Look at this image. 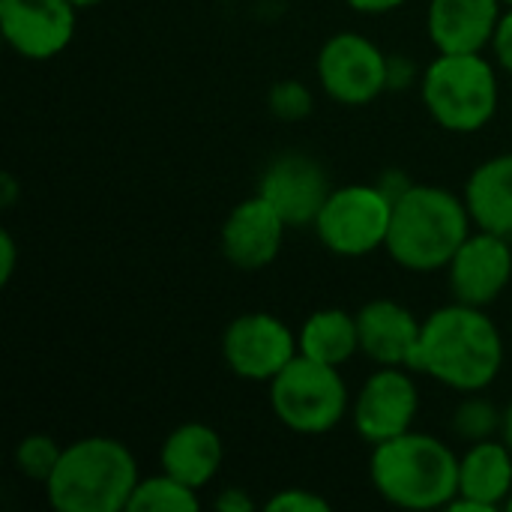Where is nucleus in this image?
<instances>
[{"label": "nucleus", "instance_id": "nucleus-7", "mask_svg": "<svg viewBox=\"0 0 512 512\" xmlns=\"http://www.w3.org/2000/svg\"><path fill=\"white\" fill-rule=\"evenodd\" d=\"M393 198L378 183L336 186L324 201L315 234L336 258H366L387 246Z\"/></svg>", "mask_w": 512, "mask_h": 512}, {"label": "nucleus", "instance_id": "nucleus-6", "mask_svg": "<svg viewBox=\"0 0 512 512\" xmlns=\"http://www.w3.org/2000/svg\"><path fill=\"white\" fill-rule=\"evenodd\" d=\"M270 408L285 429L297 435H324L351 414V393L339 366L297 354L270 381Z\"/></svg>", "mask_w": 512, "mask_h": 512}, {"label": "nucleus", "instance_id": "nucleus-9", "mask_svg": "<svg viewBox=\"0 0 512 512\" xmlns=\"http://www.w3.org/2000/svg\"><path fill=\"white\" fill-rule=\"evenodd\" d=\"M297 354V333L270 312L237 315L222 333V360L243 381L270 384Z\"/></svg>", "mask_w": 512, "mask_h": 512}, {"label": "nucleus", "instance_id": "nucleus-22", "mask_svg": "<svg viewBox=\"0 0 512 512\" xmlns=\"http://www.w3.org/2000/svg\"><path fill=\"white\" fill-rule=\"evenodd\" d=\"M501 426H504V411H498V405L480 393H465V399L450 414V429L465 444L501 438Z\"/></svg>", "mask_w": 512, "mask_h": 512}, {"label": "nucleus", "instance_id": "nucleus-20", "mask_svg": "<svg viewBox=\"0 0 512 512\" xmlns=\"http://www.w3.org/2000/svg\"><path fill=\"white\" fill-rule=\"evenodd\" d=\"M300 354L327 366H345L360 351L357 315L345 309H318L297 330Z\"/></svg>", "mask_w": 512, "mask_h": 512}, {"label": "nucleus", "instance_id": "nucleus-3", "mask_svg": "<svg viewBox=\"0 0 512 512\" xmlns=\"http://www.w3.org/2000/svg\"><path fill=\"white\" fill-rule=\"evenodd\" d=\"M369 480L393 507L447 510L459 495V456L447 441L411 429L372 447Z\"/></svg>", "mask_w": 512, "mask_h": 512}, {"label": "nucleus", "instance_id": "nucleus-16", "mask_svg": "<svg viewBox=\"0 0 512 512\" xmlns=\"http://www.w3.org/2000/svg\"><path fill=\"white\" fill-rule=\"evenodd\" d=\"M501 12L504 0H429L426 30L441 54L486 51Z\"/></svg>", "mask_w": 512, "mask_h": 512}, {"label": "nucleus", "instance_id": "nucleus-8", "mask_svg": "<svg viewBox=\"0 0 512 512\" xmlns=\"http://www.w3.org/2000/svg\"><path fill=\"white\" fill-rule=\"evenodd\" d=\"M387 57L372 39L354 30L333 33L318 51V81L324 93L348 108L372 105L381 93L390 90Z\"/></svg>", "mask_w": 512, "mask_h": 512}, {"label": "nucleus", "instance_id": "nucleus-33", "mask_svg": "<svg viewBox=\"0 0 512 512\" xmlns=\"http://www.w3.org/2000/svg\"><path fill=\"white\" fill-rule=\"evenodd\" d=\"M501 441L512 450V402L504 408V426H501Z\"/></svg>", "mask_w": 512, "mask_h": 512}, {"label": "nucleus", "instance_id": "nucleus-25", "mask_svg": "<svg viewBox=\"0 0 512 512\" xmlns=\"http://www.w3.org/2000/svg\"><path fill=\"white\" fill-rule=\"evenodd\" d=\"M264 507L270 512H327L330 510V501L321 498L312 489L291 486V489H279Z\"/></svg>", "mask_w": 512, "mask_h": 512}, {"label": "nucleus", "instance_id": "nucleus-15", "mask_svg": "<svg viewBox=\"0 0 512 512\" xmlns=\"http://www.w3.org/2000/svg\"><path fill=\"white\" fill-rule=\"evenodd\" d=\"M512 495V450L501 438L468 444L459 456V495L450 512H495Z\"/></svg>", "mask_w": 512, "mask_h": 512}, {"label": "nucleus", "instance_id": "nucleus-36", "mask_svg": "<svg viewBox=\"0 0 512 512\" xmlns=\"http://www.w3.org/2000/svg\"><path fill=\"white\" fill-rule=\"evenodd\" d=\"M504 6H512V0H504Z\"/></svg>", "mask_w": 512, "mask_h": 512}, {"label": "nucleus", "instance_id": "nucleus-12", "mask_svg": "<svg viewBox=\"0 0 512 512\" xmlns=\"http://www.w3.org/2000/svg\"><path fill=\"white\" fill-rule=\"evenodd\" d=\"M78 6L72 0H0V33L24 60H51L75 39Z\"/></svg>", "mask_w": 512, "mask_h": 512}, {"label": "nucleus", "instance_id": "nucleus-23", "mask_svg": "<svg viewBox=\"0 0 512 512\" xmlns=\"http://www.w3.org/2000/svg\"><path fill=\"white\" fill-rule=\"evenodd\" d=\"M63 456V447L51 438V435H24L18 444H15V453H12V462H15V471L24 474L27 480L33 483H48V477L54 474L57 462Z\"/></svg>", "mask_w": 512, "mask_h": 512}, {"label": "nucleus", "instance_id": "nucleus-27", "mask_svg": "<svg viewBox=\"0 0 512 512\" xmlns=\"http://www.w3.org/2000/svg\"><path fill=\"white\" fill-rule=\"evenodd\" d=\"M213 507L219 512H252L258 504H255V498H252L246 489L228 486V489H222V492L213 498Z\"/></svg>", "mask_w": 512, "mask_h": 512}, {"label": "nucleus", "instance_id": "nucleus-24", "mask_svg": "<svg viewBox=\"0 0 512 512\" xmlns=\"http://www.w3.org/2000/svg\"><path fill=\"white\" fill-rule=\"evenodd\" d=\"M267 108L273 111V117L285 120V123H294V120H303L312 114L315 108V96L312 90L297 81V78H285V81H276L267 93Z\"/></svg>", "mask_w": 512, "mask_h": 512}, {"label": "nucleus", "instance_id": "nucleus-4", "mask_svg": "<svg viewBox=\"0 0 512 512\" xmlns=\"http://www.w3.org/2000/svg\"><path fill=\"white\" fill-rule=\"evenodd\" d=\"M138 480V462L123 441L90 435L63 447L45 495L57 512H120Z\"/></svg>", "mask_w": 512, "mask_h": 512}, {"label": "nucleus", "instance_id": "nucleus-32", "mask_svg": "<svg viewBox=\"0 0 512 512\" xmlns=\"http://www.w3.org/2000/svg\"><path fill=\"white\" fill-rule=\"evenodd\" d=\"M15 198H18V183H15L12 174H3V177H0V204H3V207H12Z\"/></svg>", "mask_w": 512, "mask_h": 512}, {"label": "nucleus", "instance_id": "nucleus-31", "mask_svg": "<svg viewBox=\"0 0 512 512\" xmlns=\"http://www.w3.org/2000/svg\"><path fill=\"white\" fill-rule=\"evenodd\" d=\"M378 186H381V189L396 201V198L411 186V180H408V174H402V171H387V174H381Z\"/></svg>", "mask_w": 512, "mask_h": 512}, {"label": "nucleus", "instance_id": "nucleus-28", "mask_svg": "<svg viewBox=\"0 0 512 512\" xmlns=\"http://www.w3.org/2000/svg\"><path fill=\"white\" fill-rule=\"evenodd\" d=\"M387 75H390V90H402V87H408L411 81H420V75H417V69H414V63L405 57V54H390L387 57Z\"/></svg>", "mask_w": 512, "mask_h": 512}, {"label": "nucleus", "instance_id": "nucleus-21", "mask_svg": "<svg viewBox=\"0 0 512 512\" xmlns=\"http://www.w3.org/2000/svg\"><path fill=\"white\" fill-rule=\"evenodd\" d=\"M201 498L198 489L174 480L171 474L159 471L156 477L138 480L126 512H198Z\"/></svg>", "mask_w": 512, "mask_h": 512}, {"label": "nucleus", "instance_id": "nucleus-17", "mask_svg": "<svg viewBox=\"0 0 512 512\" xmlns=\"http://www.w3.org/2000/svg\"><path fill=\"white\" fill-rule=\"evenodd\" d=\"M354 315L360 330V351L378 366L408 369L423 321L408 306L390 297H375L363 303Z\"/></svg>", "mask_w": 512, "mask_h": 512}, {"label": "nucleus", "instance_id": "nucleus-10", "mask_svg": "<svg viewBox=\"0 0 512 512\" xmlns=\"http://www.w3.org/2000/svg\"><path fill=\"white\" fill-rule=\"evenodd\" d=\"M420 393L405 366H378L351 402V423L366 444H384L414 429Z\"/></svg>", "mask_w": 512, "mask_h": 512}, {"label": "nucleus", "instance_id": "nucleus-34", "mask_svg": "<svg viewBox=\"0 0 512 512\" xmlns=\"http://www.w3.org/2000/svg\"><path fill=\"white\" fill-rule=\"evenodd\" d=\"M78 9H87V6H96V3H102V0H72Z\"/></svg>", "mask_w": 512, "mask_h": 512}, {"label": "nucleus", "instance_id": "nucleus-14", "mask_svg": "<svg viewBox=\"0 0 512 512\" xmlns=\"http://www.w3.org/2000/svg\"><path fill=\"white\" fill-rule=\"evenodd\" d=\"M288 231L291 228L276 213V207L255 192L252 198L240 201L222 222V255L237 270H261L276 261Z\"/></svg>", "mask_w": 512, "mask_h": 512}, {"label": "nucleus", "instance_id": "nucleus-13", "mask_svg": "<svg viewBox=\"0 0 512 512\" xmlns=\"http://www.w3.org/2000/svg\"><path fill=\"white\" fill-rule=\"evenodd\" d=\"M447 282L459 303L492 306L512 282L510 237L495 231H471L447 264Z\"/></svg>", "mask_w": 512, "mask_h": 512}, {"label": "nucleus", "instance_id": "nucleus-29", "mask_svg": "<svg viewBox=\"0 0 512 512\" xmlns=\"http://www.w3.org/2000/svg\"><path fill=\"white\" fill-rule=\"evenodd\" d=\"M15 261H18V246L12 240V234L3 228L0 231V285H6L15 273Z\"/></svg>", "mask_w": 512, "mask_h": 512}, {"label": "nucleus", "instance_id": "nucleus-11", "mask_svg": "<svg viewBox=\"0 0 512 512\" xmlns=\"http://www.w3.org/2000/svg\"><path fill=\"white\" fill-rule=\"evenodd\" d=\"M330 192L333 186L327 168L315 156L297 150L276 156L258 180V195L276 207L291 231L312 228Z\"/></svg>", "mask_w": 512, "mask_h": 512}, {"label": "nucleus", "instance_id": "nucleus-30", "mask_svg": "<svg viewBox=\"0 0 512 512\" xmlns=\"http://www.w3.org/2000/svg\"><path fill=\"white\" fill-rule=\"evenodd\" d=\"M345 3L360 15H387V12L399 9L405 0H345Z\"/></svg>", "mask_w": 512, "mask_h": 512}, {"label": "nucleus", "instance_id": "nucleus-19", "mask_svg": "<svg viewBox=\"0 0 512 512\" xmlns=\"http://www.w3.org/2000/svg\"><path fill=\"white\" fill-rule=\"evenodd\" d=\"M465 204L477 228L512 237V153H498L471 171Z\"/></svg>", "mask_w": 512, "mask_h": 512}, {"label": "nucleus", "instance_id": "nucleus-35", "mask_svg": "<svg viewBox=\"0 0 512 512\" xmlns=\"http://www.w3.org/2000/svg\"><path fill=\"white\" fill-rule=\"evenodd\" d=\"M504 510H512V495H510V501H507V507Z\"/></svg>", "mask_w": 512, "mask_h": 512}, {"label": "nucleus", "instance_id": "nucleus-18", "mask_svg": "<svg viewBox=\"0 0 512 512\" xmlns=\"http://www.w3.org/2000/svg\"><path fill=\"white\" fill-rule=\"evenodd\" d=\"M222 459H225V447L219 432L198 420L171 429L159 447V468L198 492L219 477Z\"/></svg>", "mask_w": 512, "mask_h": 512}, {"label": "nucleus", "instance_id": "nucleus-26", "mask_svg": "<svg viewBox=\"0 0 512 512\" xmlns=\"http://www.w3.org/2000/svg\"><path fill=\"white\" fill-rule=\"evenodd\" d=\"M489 48H492V54H495V63H498L504 72H510L512 75V6H507V9L501 12V21H498V27H495V36H492Z\"/></svg>", "mask_w": 512, "mask_h": 512}, {"label": "nucleus", "instance_id": "nucleus-2", "mask_svg": "<svg viewBox=\"0 0 512 512\" xmlns=\"http://www.w3.org/2000/svg\"><path fill=\"white\" fill-rule=\"evenodd\" d=\"M474 228L465 195L444 186L411 183L393 201L387 255L411 273L447 270Z\"/></svg>", "mask_w": 512, "mask_h": 512}, {"label": "nucleus", "instance_id": "nucleus-5", "mask_svg": "<svg viewBox=\"0 0 512 512\" xmlns=\"http://www.w3.org/2000/svg\"><path fill=\"white\" fill-rule=\"evenodd\" d=\"M420 99L429 117L456 135L480 132L492 123L501 102L498 69L483 51L441 54L420 75Z\"/></svg>", "mask_w": 512, "mask_h": 512}, {"label": "nucleus", "instance_id": "nucleus-1", "mask_svg": "<svg viewBox=\"0 0 512 512\" xmlns=\"http://www.w3.org/2000/svg\"><path fill=\"white\" fill-rule=\"evenodd\" d=\"M408 369L456 393H483L504 369V336L483 306L453 300L423 318Z\"/></svg>", "mask_w": 512, "mask_h": 512}]
</instances>
